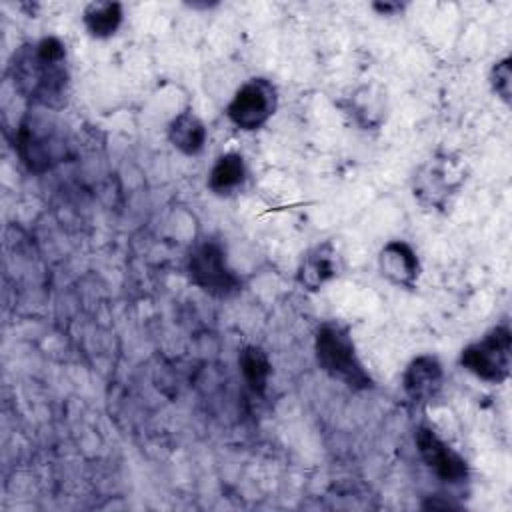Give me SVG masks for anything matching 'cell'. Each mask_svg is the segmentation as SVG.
I'll use <instances>...</instances> for the list:
<instances>
[{"label": "cell", "instance_id": "obj_1", "mask_svg": "<svg viewBox=\"0 0 512 512\" xmlns=\"http://www.w3.org/2000/svg\"><path fill=\"white\" fill-rule=\"evenodd\" d=\"M14 90L36 108L58 112L68 100L70 70L66 46L56 36L22 44L10 60Z\"/></svg>", "mask_w": 512, "mask_h": 512}, {"label": "cell", "instance_id": "obj_2", "mask_svg": "<svg viewBox=\"0 0 512 512\" xmlns=\"http://www.w3.org/2000/svg\"><path fill=\"white\" fill-rule=\"evenodd\" d=\"M16 152L34 174H44L66 160L68 138L54 110L28 108L16 128Z\"/></svg>", "mask_w": 512, "mask_h": 512}, {"label": "cell", "instance_id": "obj_3", "mask_svg": "<svg viewBox=\"0 0 512 512\" xmlns=\"http://www.w3.org/2000/svg\"><path fill=\"white\" fill-rule=\"evenodd\" d=\"M314 356L318 368L346 388L362 392L374 388V380L356 352L352 332L338 320L322 322L314 332Z\"/></svg>", "mask_w": 512, "mask_h": 512}, {"label": "cell", "instance_id": "obj_4", "mask_svg": "<svg viewBox=\"0 0 512 512\" xmlns=\"http://www.w3.org/2000/svg\"><path fill=\"white\" fill-rule=\"evenodd\" d=\"M466 170L460 158L452 154H434L412 176V194L416 202L430 210H446L460 192Z\"/></svg>", "mask_w": 512, "mask_h": 512}, {"label": "cell", "instance_id": "obj_5", "mask_svg": "<svg viewBox=\"0 0 512 512\" xmlns=\"http://www.w3.org/2000/svg\"><path fill=\"white\" fill-rule=\"evenodd\" d=\"M186 272L196 288L214 298H232L242 290V278L230 268L222 242L212 238L190 250Z\"/></svg>", "mask_w": 512, "mask_h": 512}, {"label": "cell", "instance_id": "obj_6", "mask_svg": "<svg viewBox=\"0 0 512 512\" xmlns=\"http://www.w3.org/2000/svg\"><path fill=\"white\" fill-rule=\"evenodd\" d=\"M458 364L488 384H502L512 366V332L506 324L490 328L484 336L462 348Z\"/></svg>", "mask_w": 512, "mask_h": 512}, {"label": "cell", "instance_id": "obj_7", "mask_svg": "<svg viewBox=\"0 0 512 512\" xmlns=\"http://www.w3.org/2000/svg\"><path fill=\"white\" fill-rule=\"evenodd\" d=\"M278 108V90L264 78L254 76L240 84L226 106L228 120L244 132L260 130L276 114Z\"/></svg>", "mask_w": 512, "mask_h": 512}, {"label": "cell", "instance_id": "obj_8", "mask_svg": "<svg viewBox=\"0 0 512 512\" xmlns=\"http://www.w3.org/2000/svg\"><path fill=\"white\" fill-rule=\"evenodd\" d=\"M416 450L422 462L448 484H460L468 480V462L458 454L432 426H418L414 434Z\"/></svg>", "mask_w": 512, "mask_h": 512}, {"label": "cell", "instance_id": "obj_9", "mask_svg": "<svg viewBox=\"0 0 512 512\" xmlns=\"http://www.w3.org/2000/svg\"><path fill=\"white\" fill-rule=\"evenodd\" d=\"M342 272V256L332 240L308 248L296 268V282L306 292H318Z\"/></svg>", "mask_w": 512, "mask_h": 512}, {"label": "cell", "instance_id": "obj_10", "mask_svg": "<svg viewBox=\"0 0 512 512\" xmlns=\"http://www.w3.org/2000/svg\"><path fill=\"white\" fill-rule=\"evenodd\" d=\"M382 278L402 290H416L422 266L416 250L406 240H388L378 252Z\"/></svg>", "mask_w": 512, "mask_h": 512}, {"label": "cell", "instance_id": "obj_11", "mask_svg": "<svg viewBox=\"0 0 512 512\" xmlns=\"http://www.w3.org/2000/svg\"><path fill=\"white\" fill-rule=\"evenodd\" d=\"M444 386V368L434 354L414 356L402 374V388L414 404L432 402Z\"/></svg>", "mask_w": 512, "mask_h": 512}, {"label": "cell", "instance_id": "obj_12", "mask_svg": "<svg viewBox=\"0 0 512 512\" xmlns=\"http://www.w3.org/2000/svg\"><path fill=\"white\" fill-rule=\"evenodd\" d=\"M346 112L362 130H378L388 112L386 92L378 84H362L346 98Z\"/></svg>", "mask_w": 512, "mask_h": 512}, {"label": "cell", "instance_id": "obj_13", "mask_svg": "<svg viewBox=\"0 0 512 512\" xmlns=\"http://www.w3.org/2000/svg\"><path fill=\"white\" fill-rule=\"evenodd\" d=\"M170 144L184 156H196L204 150L208 140V128L194 110H184L176 114L168 124Z\"/></svg>", "mask_w": 512, "mask_h": 512}, {"label": "cell", "instance_id": "obj_14", "mask_svg": "<svg viewBox=\"0 0 512 512\" xmlns=\"http://www.w3.org/2000/svg\"><path fill=\"white\" fill-rule=\"evenodd\" d=\"M246 162L238 152H226L216 158L208 172L206 186L216 196H228L244 186L246 182Z\"/></svg>", "mask_w": 512, "mask_h": 512}, {"label": "cell", "instance_id": "obj_15", "mask_svg": "<svg viewBox=\"0 0 512 512\" xmlns=\"http://www.w3.org/2000/svg\"><path fill=\"white\" fill-rule=\"evenodd\" d=\"M124 20V8L120 2L102 0V2H90L82 10V24L86 32L92 38L106 40L112 38Z\"/></svg>", "mask_w": 512, "mask_h": 512}, {"label": "cell", "instance_id": "obj_16", "mask_svg": "<svg viewBox=\"0 0 512 512\" xmlns=\"http://www.w3.org/2000/svg\"><path fill=\"white\" fill-rule=\"evenodd\" d=\"M238 366L244 382L254 394H264L268 388V380L272 374V362L264 348L260 346H244L238 354Z\"/></svg>", "mask_w": 512, "mask_h": 512}, {"label": "cell", "instance_id": "obj_17", "mask_svg": "<svg viewBox=\"0 0 512 512\" xmlns=\"http://www.w3.org/2000/svg\"><path fill=\"white\" fill-rule=\"evenodd\" d=\"M488 82L496 98H500L504 104H510L512 100V58L510 56H504L492 64Z\"/></svg>", "mask_w": 512, "mask_h": 512}, {"label": "cell", "instance_id": "obj_18", "mask_svg": "<svg viewBox=\"0 0 512 512\" xmlns=\"http://www.w3.org/2000/svg\"><path fill=\"white\" fill-rule=\"evenodd\" d=\"M372 8L380 16H394V14H400L404 10V4H400V2H374Z\"/></svg>", "mask_w": 512, "mask_h": 512}]
</instances>
